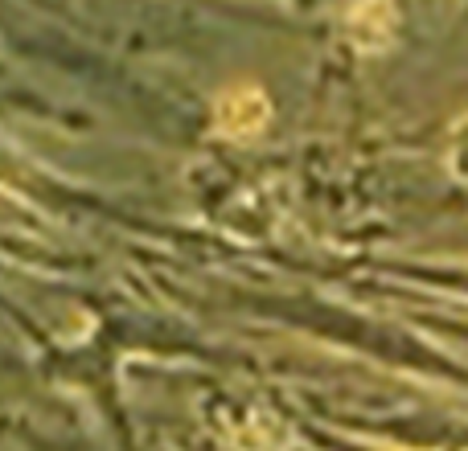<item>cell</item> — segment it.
I'll list each match as a JSON object with an SVG mask.
<instances>
[{"label":"cell","mask_w":468,"mask_h":451,"mask_svg":"<svg viewBox=\"0 0 468 451\" xmlns=\"http://www.w3.org/2000/svg\"><path fill=\"white\" fill-rule=\"evenodd\" d=\"M271 120V103L259 87L250 82H239V87L222 90L218 95V107H214V128L222 131L227 140H250L267 128Z\"/></svg>","instance_id":"obj_1"}]
</instances>
